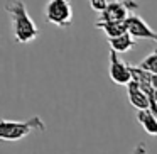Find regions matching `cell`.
Segmentation results:
<instances>
[{
    "label": "cell",
    "instance_id": "cell-3",
    "mask_svg": "<svg viewBox=\"0 0 157 154\" xmlns=\"http://www.w3.org/2000/svg\"><path fill=\"white\" fill-rule=\"evenodd\" d=\"M46 21L58 27H68L73 22V7L69 0H48L44 9Z\"/></svg>",
    "mask_w": 157,
    "mask_h": 154
},
{
    "label": "cell",
    "instance_id": "cell-5",
    "mask_svg": "<svg viewBox=\"0 0 157 154\" xmlns=\"http://www.w3.org/2000/svg\"><path fill=\"white\" fill-rule=\"evenodd\" d=\"M108 75L115 85H125L128 86V83L133 80L132 75V66L127 65L123 59H120L118 53L110 49V68H108Z\"/></svg>",
    "mask_w": 157,
    "mask_h": 154
},
{
    "label": "cell",
    "instance_id": "cell-11",
    "mask_svg": "<svg viewBox=\"0 0 157 154\" xmlns=\"http://www.w3.org/2000/svg\"><path fill=\"white\" fill-rule=\"evenodd\" d=\"M139 66L150 75H157V49H154L149 56H145Z\"/></svg>",
    "mask_w": 157,
    "mask_h": 154
},
{
    "label": "cell",
    "instance_id": "cell-6",
    "mask_svg": "<svg viewBox=\"0 0 157 154\" xmlns=\"http://www.w3.org/2000/svg\"><path fill=\"white\" fill-rule=\"evenodd\" d=\"M127 32L132 36L133 39H149V41H155L157 42V32L144 21L140 15L132 14L127 19Z\"/></svg>",
    "mask_w": 157,
    "mask_h": 154
},
{
    "label": "cell",
    "instance_id": "cell-10",
    "mask_svg": "<svg viewBox=\"0 0 157 154\" xmlns=\"http://www.w3.org/2000/svg\"><path fill=\"white\" fill-rule=\"evenodd\" d=\"M95 27L101 29L108 39H113V38H118V36H122V34H127V24L125 22H103V21H98L95 24Z\"/></svg>",
    "mask_w": 157,
    "mask_h": 154
},
{
    "label": "cell",
    "instance_id": "cell-14",
    "mask_svg": "<svg viewBox=\"0 0 157 154\" xmlns=\"http://www.w3.org/2000/svg\"><path fill=\"white\" fill-rule=\"evenodd\" d=\"M150 80H152V85L157 88V75H150Z\"/></svg>",
    "mask_w": 157,
    "mask_h": 154
},
{
    "label": "cell",
    "instance_id": "cell-12",
    "mask_svg": "<svg viewBox=\"0 0 157 154\" xmlns=\"http://www.w3.org/2000/svg\"><path fill=\"white\" fill-rule=\"evenodd\" d=\"M115 2H118V0H88L91 10L98 12V14H103V12L108 9V5L110 4H115Z\"/></svg>",
    "mask_w": 157,
    "mask_h": 154
},
{
    "label": "cell",
    "instance_id": "cell-8",
    "mask_svg": "<svg viewBox=\"0 0 157 154\" xmlns=\"http://www.w3.org/2000/svg\"><path fill=\"white\" fill-rule=\"evenodd\" d=\"M137 120H139L142 129L149 136L157 137V115L155 113H152L150 110H139L137 112Z\"/></svg>",
    "mask_w": 157,
    "mask_h": 154
},
{
    "label": "cell",
    "instance_id": "cell-13",
    "mask_svg": "<svg viewBox=\"0 0 157 154\" xmlns=\"http://www.w3.org/2000/svg\"><path fill=\"white\" fill-rule=\"evenodd\" d=\"M132 154H147L145 144H144V142L137 144V146H135V149H133V152H132Z\"/></svg>",
    "mask_w": 157,
    "mask_h": 154
},
{
    "label": "cell",
    "instance_id": "cell-9",
    "mask_svg": "<svg viewBox=\"0 0 157 154\" xmlns=\"http://www.w3.org/2000/svg\"><path fill=\"white\" fill-rule=\"evenodd\" d=\"M108 44H110V49H112V51L118 53V54H123V53L130 51L132 48H135L137 41L127 32V34H122V36H118V38L108 39Z\"/></svg>",
    "mask_w": 157,
    "mask_h": 154
},
{
    "label": "cell",
    "instance_id": "cell-1",
    "mask_svg": "<svg viewBox=\"0 0 157 154\" xmlns=\"http://www.w3.org/2000/svg\"><path fill=\"white\" fill-rule=\"evenodd\" d=\"M5 10L9 12L12 19V34L14 39L21 44L32 42L39 36V29L31 19L27 9L22 0H12L5 5Z\"/></svg>",
    "mask_w": 157,
    "mask_h": 154
},
{
    "label": "cell",
    "instance_id": "cell-2",
    "mask_svg": "<svg viewBox=\"0 0 157 154\" xmlns=\"http://www.w3.org/2000/svg\"><path fill=\"white\" fill-rule=\"evenodd\" d=\"M34 130H46V124L41 117H31L29 120H7L0 122V139L5 142H15L27 137Z\"/></svg>",
    "mask_w": 157,
    "mask_h": 154
},
{
    "label": "cell",
    "instance_id": "cell-4",
    "mask_svg": "<svg viewBox=\"0 0 157 154\" xmlns=\"http://www.w3.org/2000/svg\"><path fill=\"white\" fill-rule=\"evenodd\" d=\"M139 7L135 0H118L115 4H110L103 14H100L98 21L103 22H127V19L133 14L132 10Z\"/></svg>",
    "mask_w": 157,
    "mask_h": 154
},
{
    "label": "cell",
    "instance_id": "cell-7",
    "mask_svg": "<svg viewBox=\"0 0 157 154\" xmlns=\"http://www.w3.org/2000/svg\"><path fill=\"white\" fill-rule=\"evenodd\" d=\"M127 92H128V102L133 109H137V110H149L150 109L149 97L145 95V92L140 88V85L135 80H132V81L128 83Z\"/></svg>",
    "mask_w": 157,
    "mask_h": 154
}]
</instances>
